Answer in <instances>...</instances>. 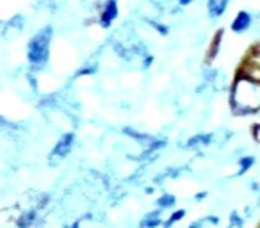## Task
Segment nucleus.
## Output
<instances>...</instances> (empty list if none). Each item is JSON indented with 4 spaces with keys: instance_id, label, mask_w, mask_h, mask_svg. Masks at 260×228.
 I'll return each instance as SVG.
<instances>
[{
    "instance_id": "obj_1",
    "label": "nucleus",
    "mask_w": 260,
    "mask_h": 228,
    "mask_svg": "<svg viewBox=\"0 0 260 228\" xmlns=\"http://www.w3.org/2000/svg\"><path fill=\"white\" fill-rule=\"evenodd\" d=\"M230 109L235 116H253L260 111V79L241 70L230 87Z\"/></svg>"
},
{
    "instance_id": "obj_2",
    "label": "nucleus",
    "mask_w": 260,
    "mask_h": 228,
    "mask_svg": "<svg viewBox=\"0 0 260 228\" xmlns=\"http://www.w3.org/2000/svg\"><path fill=\"white\" fill-rule=\"evenodd\" d=\"M52 40H54V27L45 25L38 29L27 41V62L30 66V72L38 73L47 68L50 61Z\"/></svg>"
},
{
    "instance_id": "obj_3",
    "label": "nucleus",
    "mask_w": 260,
    "mask_h": 228,
    "mask_svg": "<svg viewBox=\"0 0 260 228\" xmlns=\"http://www.w3.org/2000/svg\"><path fill=\"white\" fill-rule=\"evenodd\" d=\"M119 18V2L118 0H102L96 9V23L100 29L107 30Z\"/></svg>"
},
{
    "instance_id": "obj_4",
    "label": "nucleus",
    "mask_w": 260,
    "mask_h": 228,
    "mask_svg": "<svg viewBox=\"0 0 260 228\" xmlns=\"http://www.w3.org/2000/svg\"><path fill=\"white\" fill-rule=\"evenodd\" d=\"M73 145H75V134L73 132H64L61 138L57 139L55 146L50 152V164H55L59 160L66 159L70 155V152L73 150Z\"/></svg>"
},
{
    "instance_id": "obj_5",
    "label": "nucleus",
    "mask_w": 260,
    "mask_h": 228,
    "mask_svg": "<svg viewBox=\"0 0 260 228\" xmlns=\"http://www.w3.org/2000/svg\"><path fill=\"white\" fill-rule=\"evenodd\" d=\"M253 23H255V16H253L251 11L248 9H241V11L235 13V16L230 22V30L237 36L241 34H246L248 30H251Z\"/></svg>"
},
{
    "instance_id": "obj_6",
    "label": "nucleus",
    "mask_w": 260,
    "mask_h": 228,
    "mask_svg": "<svg viewBox=\"0 0 260 228\" xmlns=\"http://www.w3.org/2000/svg\"><path fill=\"white\" fill-rule=\"evenodd\" d=\"M232 0H205V13L210 22H217L226 15Z\"/></svg>"
},
{
    "instance_id": "obj_7",
    "label": "nucleus",
    "mask_w": 260,
    "mask_h": 228,
    "mask_svg": "<svg viewBox=\"0 0 260 228\" xmlns=\"http://www.w3.org/2000/svg\"><path fill=\"white\" fill-rule=\"evenodd\" d=\"M212 141H214V134H210V132H202V134H196V136H192V138H189L187 143H185V148H191V150L203 148V146L212 145Z\"/></svg>"
},
{
    "instance_id": "obj_8",
    "label": "nucleus",
    "mask_w": 260,
    "mask_h": 228,
    "mask_svg": "<svg viewBox=\"0 0 260 228\" xmlns=\"http://www.w3.org/2000/svg\"><path fill=\"white\" fill-rule=\"evenodd\" d=\"M160 224H162V210L160 209L152 210L141 219V228H157Z\"/></svg>"
},
{
    "instance_id": "obj_9",
    "label": "nucleus",
    "mask_w": 260,
    "mask_h": 228,
    "mask_svg": "<svg viewBox=\"0 0 260 228\" xmlns=\"http://www.w3.org/2000/svg\"><path fill=\"white\" fill-rule=\"evenodd\" d=\"M38 209H40V207H36V209H30V210H27V212H23L22 216L18 217V221H16L18 228H30V226H32V224L38 221Z\"/></svg>"
},
{
    "instance_id": "obj_10",
    "label": "nucleus",
    "mask_w": 260,
    "mask_h": 228,
    "mask_svg": "<svg viewBox=\"0 0 260 228\" xmlns=\"http://www.w3.org/2000/svg\"><path fill=\"white\" fill-rule=\"evenodd\" d=\"M23 27H25V18H23V15H15L11 20H8L4 32H22Z\"/></svg>"
},
{
    "instance_id": "obj_11",
    "label": "nucleus",
    "mask_w": 260,
    "mask_h": 228,
    "mask_svg": "<svg viewBox=\"0 0 260 228\" xmlns=\"http://www.w3.org/2000/svg\"><path fill=\"white\" fill-rule=\"evenodd\" d=\"M146 23H148V25L152 27V29L155 30L159 36H168V34H170V25H168V23H164L162 20H159V18H146Z\"/></svg>"
},
{
    "instance_id": "obj_12",
    "label": "nucleus",
    "mask_w": 260,
    "mask_h": 228,
    "mask_svg": "<svg viewBox=\"0 0 260 228\" xmlns=\"http://www.w3.org/2000/svg\"><path fill=\"white\" fill-rule=\"evenodd\" d=\"M237 164H239L237 175H244L253 168V164H255V157H253V155H244V157H241V159H239Z\"/></svg>"
},
{
    "instance_id": "obj_13",
    "label": "nucleus",
    "mask_w": 260,
    "mask_h": 228,
    "mask_svg": "<svg viewBox=\"0 0 260 228\" xmlns=\"http://www.w3.org/2000/svg\"><path fill=\"white\" fill-rule=\"evenodd\" d=\"M175 203H177V198H175L173 194H162L159 196V200H157V207H159L160 210L164 209H171V207H175Z\"/></svg>"
},
{
    "instance_id": "obj_14",
    "label": "nucleus",
    "mask_w": 260,
    "mask_h": 228,
    "mask_svg": "<svg viewBox=\"0 0 260 228\" xmlns=\"http://www.w3.org/2000/svg\"><path fill=\"white\" fill-rule=\"evenodd\" d=\"M185 217V210L184 209H178L175 210V212H171V216L168 217V221L164 223V228H171L175 223H178V221H182Z\"/></svg>"
},
{
    "instance_id": "obj_15",
    "label": "nucleus",
    "mask_w": 260,
    "mask_h": 228,
    "mask_svg": "<svg viewBox=\"0 0 260 228\" xmlns=\"http://www.w3.org/2000/svg\"><path fill=\"white\" fill-rule=\"evenodd\" d=\"M226 228H242V217L237 212H234L230 216V223H228Z\"/></svg>"
},
{
    "instance_id": "obj_16",
    "label": "nucleus",
    "mask_w": 260,
    "mask_h": 228,
    "mask_svg": "<svg viewBox=\"0 0 260 228\" xmlns=\"http://www.w3.org/2000/svg\"><path fill=\"white\" fill-rule=\"evenodd\" d=\"M94 72H96V64H87V66H84V68H80L79 72H77V77L93 75Z\"/></svg>"
},
{
    "instance_id": "obj_17",
    "label": "nucleus",
    "mask_w": 260,
    "mask_h": 228,
    "mask_svg": "<svg viewBox=\"0 0 260 228\" xmlns=\"http://www.w3.org/2000/svg\"><path fill=\"white\" fill-rule=\"evenodd\" d=\"M212 48H210V52H209V61H212L214 57H216V54H217V43H221V34H217L216 36V40L212 41Z\"/></svg>"
},
{
    "instance_id": "obj_18",
    "label": "nucleus",
    "mask_w": 260,
    "mask_h": 228,
    "mask_svg": "<svg viewBox=\"0 0 260 228\" xmlns=\"http://www.w3.org/2000/svg\"><path fill=\"white\" fill-rule=\"evenodd\" d=\"M194 2H196V0H175V4H177V8H182V9L189 8V6H192Z\"/></svg>"
},
{
    "instance_id": "obj_19",
    "label": "nucleus",
    "mask_w": 260,
    "mask_h": 228,
    "mask_svg": "<svg viewBox=\"0 0 260 228\" xmlns=\"http://www.w3.org/2000/svg\"><path fill=\"white\" fill-rule=\"evenodd\" d=\"M9 125H11V123H9V121L6 120V118L0 116V131H2V128H6V127H9Z\"/></svg>"
},
{
    "instance_id": "obj_20",
    "label": "nucleus",
    "mask_w": 260,
    "mask_h": 228,
    "mask_svg": "<svg viewBox=\"0 0 260 228\" xmlns=\"http://www.w3.org/2000/svg\"><path fill=\"white\" fill-rule=\"evenodd\" d=\"M70 228H80V223H79V221H75V223H73Z\"/></svg>"
},
{
    "instance_id": "obj_21",
    "label": "nucleus",
    "mask_w": 260,
    "mask_h": 228,
    "mask_svg": "<svg viewBox=\"0 0 260 228\" xmlns=\"http://www.w3.org/2000/svg\"><path fill=\"white\" fill-rule=\"evenodd\" d=\"M152 2H157V0H152Z\"/></svg>"
}]
</instances>
